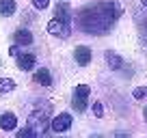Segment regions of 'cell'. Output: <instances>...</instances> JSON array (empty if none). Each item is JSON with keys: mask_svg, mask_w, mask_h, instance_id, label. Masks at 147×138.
<instances>
[{"mask_svg": "<svg viewBox=\"0 0 147 138\" xmlns=\"http://www.w3.org/2000/svg\"><path fill=\"white\" fill-rule=\"evenodd\" d=\"M54 17L61 19V22H67V24H69L74 15H71V11H69V7L65 5V2H61V5L56 7V11H54Z\"/></svg>", "mask_w": 147, "mask_h": 138, "instance_id": "obj_11", "label": "cell"}, {"mask_svg": "<svg viewBox=\"0 0 147 138\" xmlns=\"http://www.w3.org/2000/svg\"><path fill=\"white\" fill-rule=\"evenodd\" d=\"M35 82L41 84V86H52V76H50V71H48L46 67L37 69V71H35Z\"/></svg>", "mask_w": 147, "mask_h": 138, "instance_id": "obj_10", "label": "cell"}, {"mask_svg": "<svg viewBox=\"0 0 147 138\" xmlns=\"http://www.w3.org/2000/svg\"><path fill=\"white\" fill-rule=\"evenodd\" d=\"M74 58H76V63L78 65H89L91 63V50H89L87 46H78L76 50H74Z\"/></svg>", "mask_w": 147, "mask_h": 138, "instance_id": "obj_7", "label": "cell"}, {"mask_svg": "<svg viewBox=\"0 0 147 138\" xmlns=\"http://www.w3.org/2000/svg\"><path fill=\"white\" fill-rule=\"evenodd\" d=\"M30 136H35V132H32L30 127H24V129L18 132V138H30Z\"/></svg>", "mask_w": 147, "mask_h": 138, "instance_id": "obj_16", "label": "cell"}, {"mask_svg": "<svg viewBox=\"0 0 147 138\" xmlns=\"http://www.w3.org/2000/svg\"><path fill=\"white\" fill-rule=\"evenodd\" d=\"M93 112H95V117H102V115H104V108H102L100 101H95V104H93Z\"/></svg>", "mask_w": 147, "mask_h": 138, "instance_id": "obj_18", "label": "cell"}, {"mask_svg": "<svg viewBox=\"0 0 147 138\" xmlns=\"http://www.w3.org/2000/svg\"><path fill=\"white\" fill-rule=\"evenodd\" d=\"M32 5H35V9H48L50 0H32Z\"/></svg>", "mask_w": 147, "mask_h": 138, "instance_id": "obj_17", "label": "cell"}, {"mask_svg": "<svg viewBox=\"0 0 147 138\" xmlns=\"http://www.w3.org/2000/svg\"><path fill=\"white\" fill-rule=\"evenodd\" d=\"M145 121H147V108H145Z\"/></svg>", "mask_w": 147, "mask_h": 138, "instance_id": "obj_20", "label": "cell"}, {"mask_svg": "<svg viewBox=\"0 0 147 138\" xmlns=\"http://www.w3.org/2000/svg\"><path fill=\"white\" fill-rule=\"evenodd\" d=\"M50 127H52V132H56V134L67 132V129L71 127V115H69V112H61V115H56L54 119L50 121Z\"/></svg>", "mask_w": 147, "mask_h": 138, "instance_id": "obj_5", "label": "cell"}, {"mask_svg": "<svg viewBox=\"0 0 147 138\" xmlns=\"http://www.w3.org/2000/svg\"><path fill=\"white\" fill-rule=\"evenodd\" d=\"M50 110H52V106L48 101H43V106H37L35 110L30 112V117H28V127L35 132V136H41V134L46 132L48 119H50Z\"/></svg>", "mask_w": 147, "mask_h": 138, "instance_id": "obj_2", "label": "cell"}, {"mask_svg": "<svg viewBox=\"0 0 147 138\" xmlns=\"http://www.w3.org/2000/svg\"><path fill=\"white\" fill-rule=\"evenodd\" d=\"M13 41H15V46H30L32 43V35L26 30V28H20V30H15Z\"/></svg>", "mask_w": 147, "mask_h": 138, "instance_id": "obj_9", "label": "cell"}, {"mask_svg": "<svg viewBox=\"0 0 147 138\" xmlns=\"http://www.w3.org/2000/svg\"><path fill=\"white\" fill-rule=\"evenodd\" d=\"M0 13L13 15L15 13V0H0Z\"/></svg>", "mask_w": 147, "mask_h": 138, "instance_id": "obj_13", "label": "cell"}, {"mask_svg": "<svg viewBox=\"0 0 147 138\" xmlns=\"http://www.w3.org/2000/svg\"><path fill=\"white\" fill-rule=\"evenodd\" d=\"M18 58V67L22 69V71H30V69H35V63H37V58H35V54H18L15 56Z\"/></svg>", "mask_w": 147, "mask_h": 138, "instance_id": "obj_6", "label": "cell"}, {"mask_svg": "<svg viewBox=\"0 0 147 138\" xmlns=\"http://www.w3.org/2000/svg\"><path fill=\"white\" fill-rule=\"evenodd\" d=\"M48 32L50 35H56V37L61 39H67L69 35H71V28H69L67 22H61V19H50V24H48Z\"/></svg>", "mask_w": 147, "mask_h": 138, "instance_id": "obj_4", "label": "cell"}, {"mask_svg": "<svg viewBox=\"0 0 147 138\" xmlns=\"http://www.w3.org/2000/svg\"><path fill=\"white\" fill-rule=\"evenodd\" d=\"M106 63L110 65V69H115V71H119L121 67H123V58H121L119 54H115V52H106Z\"/></svg>", "mask_w": 147, "mask_h": 138, "instance_id": "obj_12", "label": "cell"}, {"mask_svg": "<svg viewBox=\"0 0 147 138\" xmlns=\"http://www.w3.org/2000/svg\"><path fill=\"white\" fill-rule=\"evenodd\" d=\"M15 88V82L11 78H0V95H5V93H11Z\"/></svg>", "mask_w": 147, "mask_h": 138, "instance_id": "obj_14", "label": "cell"}, {"mask_svg": "<svg viewBox=\"0 0 147 138\" xmlns=\"http://www.w3.org/2000/svg\"><path fill=\"white\" fill-rule=\"evenodd\" d=\"M132 95H134V99H147V86H136Z\"/></svg>", "mask_w": 147, "mask_h": 138, "instance_id": "obj_15", "label": "cell"}, {"mask_svg": "<svg viewBox=\"0 0 147 138\" xmlns=\"http://www.w3.org/2000/svg\"><path fill=\"white\" fill-rule=\"evenodd\" d=\"M121 15V9L110 0V2H95L87 5L76 13V24L82 32L89 35H104L115 26L117 17Z\"/></svg>", "mask_w": 147, "mask_h": 138, "instance_id": "obj_1", "label": "cell"}, {"mask_svg": "<svg viewBox=\"0 0 147 138\" xmlns=\"http://www.w3.org/2000/svg\"><path fill=\"white\" fill-rule=\"evenodd\" d=\"M15 125H18V119H15L13 112H2L0 115V129L11 132V129H15Z\"/></svg>", "mask_w": 147, "mask_h": 138, "instance_id": "obj_8", "label": "cell"}, {"mask_svg": "<svg viewBox=\"0 0 147 138\" xmlns=\"http://www.w3.org/2000/svg\"><path fill=\"white\" fill-rule=\"evenodd\" d=\"M91 95V88L87 84H78L74 88V99H71V106L76 108V112H84L87 110V99Z\"/></svg>", "mask_w": 147, "mask_h": 138, "instance_id": "obj_3", "label": "cell"}, {"mask_svg": "<svg viewBox=\"0 0 147 138\" xmlns=\"http://www.w3.org/2000/svg\"><path fill=\"white\" fill-rule=\"evenodd\" d=\"M141 2H143V7H147V0H141Z\"/></svg>", "mask_w": 147, "mask_h": 138, "instance_id": "obj_19", "label": "cell"}]
</instances>
